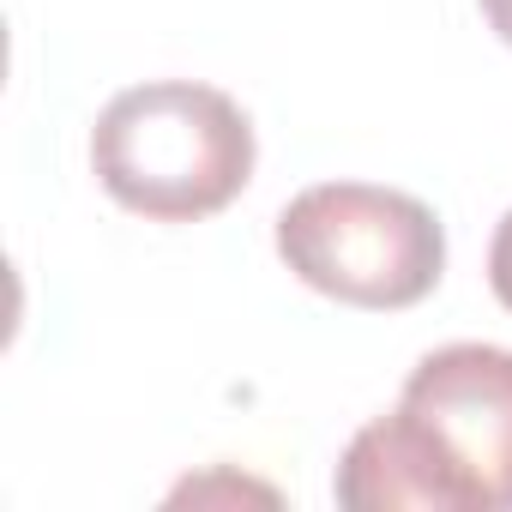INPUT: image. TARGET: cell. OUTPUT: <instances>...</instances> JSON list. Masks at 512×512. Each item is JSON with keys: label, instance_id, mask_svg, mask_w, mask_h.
Instances as JSON below:
<instances>
[{"label": "cell", "instance_id": "6da1fadb", "mask_svg": "<svg viewBox=\"0 0 512 512\" xmlns=\"http://www.w3.org/2000/svg\"><path fill=\"white\" fill-rule=\"evenodd\" d=\"M350 512H506L512 506V350L446 344L416 362L392 416L368 422L344 464Z\"/></svg>", "mask_w": 512, "mask_h": 512}, {"label": "cell", "instance_id": "7a4b0ae2", "mask_svg": "<svg viewBox=\"0 0 512 512\" xmlns=\"http://www.w3.org/2000/svg\"><path fill=\"white\" fill-rule=\"evenodd\" d=\"M91 169L115 205L151 223H199L253 181V127L211 85L151 79L97 115Z\"/></svg>", "mask_w": 512, "mask_h": 512}, {"label": "cell", "instance_id": "3957f363", "mask_svg": "<svg viewBox=\"0 0 512 512\" xmlns=\"http://www.w3.org/2000/svg\"><path fill=\"white\" fill-rule=\"evenodd\" d=\"M278 253L308 290L368 314L416 308L446 272L440 217L422 199L368 181H320L296 193L278 211Z\"/></svg>", "mask_w": 512, "mask_h": 512}, {"label": "cell", "instance_id": "277c9868", "mask_svg": "<svg viewBox=\"0 0 512 512\" xmlns=\"http://www.w3.org/2000/svg\"><path fill=\"white\" fill-rule=\"evenodd\" d=\"M488 284H494L500 308L512 314V211L500 217V229H494V241H488Z\"/></svg>", "mask_w": 512, "mask_h": 512}, {"label": "cell", "instance_id": "5b68a950", "mask_svg": "<svg viewBox=\"0 0 512 512\" xmlns=\"http://www.w3.org/2000/svg\"><path fill=\"white\" fill-rule=\"evenodd\" d=\"M482 19L494 25L500 43H512V0H482Z\"/></svg>", "mask_w": 512, "mask_h": 512}]
</instances>
